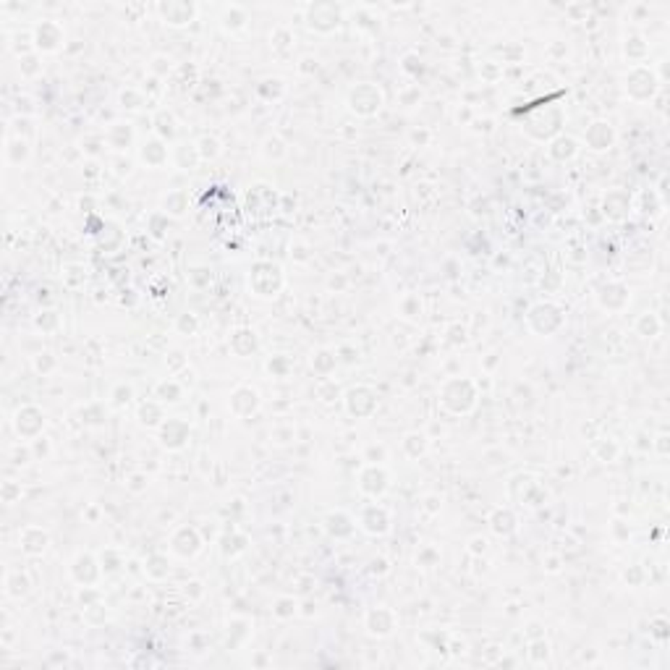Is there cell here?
Returning a JSON list of instances; mask_svg holds the SVG:
<instances>
[{"instance_id": "6da1fadb", "label": "cell", "mask_w": 670, "mask_h": 670, "mask_svg": "<svg viewBox=\"0 0 670 670\" xmlns=\"http://www.w3.org/2000/svg\"><path fill=\"white\" fill-rule=\"evenodd\" d=\"M60 29H58V24H53V21H42L39 26H37V32H35V42H37V47H42V50H55L58 47V42H60Z\"/></svg>"}, {"instance_id": "7a4b0ae2", "label": "cell", "mask_w": 670, "mask_h": 670, "mask_svg": "<svg viewBox=\"0 0 670 670\" xmlns=\"http://www.w3.org/2000/svg\"><path fill=\"white\" fill-rule=\"evenodd\" d=\"M160 13L165 16V21L168 24H186L191 21V16H194V8L191 6H186V3H168V6H160Z\"/></svg>"}]
</instances>
